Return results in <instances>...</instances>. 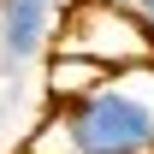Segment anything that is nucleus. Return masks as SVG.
I'll list each match as a JSON object with an SVG mask.
<instances>
[{"instance_id":"f257e3e1","label":"nucleus","mask_w":154,"mask_h":154,"mask_svg":"<svg viewBox=\"0 0 154 154\" xmlns=\"http://www.w3.org/2000/svg\"><path fill=\"white\" fill-rule=\"evenodd\" d=\"M42 142H59V154H154V59L113 71L65 107H48Z\"/></svg>"},{"instance_id":"f03ea898","label":"nucleus","mask_w":154,"mask_h":154,"mask_svg":"<svg viewBox=\"0 0 154 154\" xmlns=\"http://www.w3.org/2000/svg\"><path fill=\"white\" fill-rule=\"evenodd\" d=\"M54 48L83 54V59H101V65H113V71L154 59V36L125 12V6H113V0H71V12H65V24H59Z\"/></svg>"},{"instance_id":"7ed1b4c3","label":"nucleus","mask_w":154,"mask_h":154,"mask_svg":"<svg viewBox=\"0 0 154 154\" xmlns=\"http://www.w3.org/2000/svg\"><path fill=\"white\" fill-rule=\"evenodd\" d=\"M59 36V0H0V59L18 71L30 59H48Z\"/></svg>"},{"instance_id":"20e7f679","label":"nucleus","mask_w":154,"mask_h":154,"mask_svg":"<svg viewBox=\"0 0 154 154\" xmlns=\"http://www.w3.org/2000/svg\"><path fill=\"white\" fill-rule=\"evenodd\" d=\"M113 77V65H101V59H83V54H65V48H54L48 54V107H65V101L89 95V89H101Z\"/></svg>"},{"instance_id":"39448f33","label":"nucleus","mask_w":154,"mask_h":154,"mask_svg":"<svg viewBox=\"0 0 154 154\" xmlns=\"http://www.w3.org/2000/svg\"><path fill=\"white\" fill-rule=\"evenodd\" d=\"M113 6H125V12H131V18L154 36V0H113Z\"/></svg>"}]
</instances>
